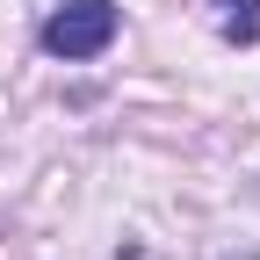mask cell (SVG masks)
I'll list each match as a JSON object with an SVG mask.
<instances>
[{
  "mask_svg": "<svg viewBox=\"0 0 260 260\" xmlns=\"http://www.w3.org/2000/svg\"><path fill=\"white\" fill-rule=\"evenodd\" d=\"M116 44V0H65L44 22V51L51 58H102Z\"/></svg>",
  "mask_w": 260,
  "mask_h": 260,
  "instance_id": "6da1fadb",
  "label": "cell"
},
{
  "mask_svg": "<svg viewBox=\"0 0 260 260\" xmlns=\"http://www.w3.org/2000/svg\"><path fill=\"white\" fill-rule=\"evenodd\" d=\"M224 37H232V44H260V0H232V15H224Z\"/></svg>",
  "mask_w": 260,
  "mask_h": 260,
  "instance_id": "7a4b0ae2",
  "label": "cell"
}]
</instances>
